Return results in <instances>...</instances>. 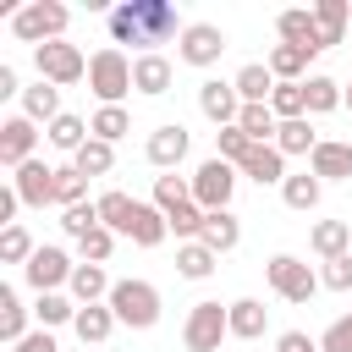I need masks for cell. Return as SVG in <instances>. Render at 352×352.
<instances>
[{
	"label": "cell",
	"instance_id": "44",
	"mask_svg": "<svg viewBox=\"0 0 352 352\" xmlns=\"http://www.w3.org/2000/svg\"><path fill=\"white\" fill-rule=\"evenodd\" d=\"M60 231H66L72 242H82L88 231H99V204L88 198V204H77V209H60Z\"/></svg>",
	"mask_w": 352,
	"mask_h": 352
},
{
	"label": "cell",
	"instance_id": "50",
	"mask_svg": "<svg viewBox=\"0 0 352 352\" xmlns=\"http://www.w3.org/2000/svg\"><path fill=\"white\" fill-rule=\"evenodd\" d=\"M11 352H60V346H55V336H50V330H28Z\"/></svg>",
	"mask_w": 352,
	"mask_h": 352
},
{
	"label": "cell",
	"instance_id": "2",
	"mask_svg": "<svg viewBox=\"0 0 352 352\" xmlns=\"http://www.w3.org/2000/svg\"><path fill=\"white\" fill-rule=\"evenodd\" d=\"M160 286L154 280H138V275H126V280H116L110 286V314L126 324V330H154L160 324Z\"/></svg>",
	"mask_w": 352,
	"mask_h": 352
},
{
	"label": "cell",
	"instance_id": "18",
	"mask_svg": "<svg viewBox=\"0 0 352 352\" xmlns=\"http://www.w3.org/2000/svg\"><path fill=\"white\" fill-rule=\"evenodd\" d=\"M170 77H176V66L165 55H132V88L138 94L160 99V94H170Z\"/></svg>",
	"mask_w": 352,
	"mask_h": 352
},
{
	"label": "cell",
	"instance_id": "35",
	"mask_svg": "<svg viewBox=\"0 0 352 352\" xmlns=\"http://www.w3.org/2000/svg\"><path fill=\"white\" fill-rule=\"evenodd\" d=\"M214 264H220V253L204 248V242H182V248H176V275H182V280H209Z\"/></svg>",
	"mask_w": 352,
	"mask_h": 352
},
{
	"label": "cell",
	"instance_id": "5",
	"mask_svg": "<svg viewBox=\"0 0 352 352\" xmlns=\"http://www.w3.org/2000/svg\"><path fill=\"white\" fill-rule=\"evenodd\" d=\"M231 336V302H192L187 308V324H182V346L187 352H220V341Z\"/></svg>",
	"mask_w": 352,
	"mask_h": 352
},
{
	"label": "cell",
	"instance_id": "26",
	"mask_svg": "<svg viewBox=\"0 0 352 352\" xmlns=\"http://www.w3.org/2000/svg\"><path fill=\"white\" fill-rule=\"evenodd\" d=\"M28 319H33V308H22L16 286H0V341L6 346H16L28 336Z\"/></svg>",
	"mask_w": 352,
	"mask_h": 352
},
{
	"label": "cell",
	"instance_id": "46",
	"mask_svg": "<svg viewBox=\"0 0 352 352\" xmlns=\"http://www.w3.org/2000/svg\"><path fill=\"white\" fill-rule=\"evenodd\" d=\"M77 253H82V264H110V253H116V231H110V226L88 231V236L77 242Z\"/></svg>",
	"mask_w": 352,
	"mask_h": 352
},
{
	"label": "cell",
	"instance_id": "10",
	"mask_svg": "<svg viewBox=\"0 0 352 352\" xmlns=\"http://www.w3.org/2000/svg\"><path fill=\"white\" fill-rule=\"evenodd\" d=\"M226 44H231V38H226V28H214V22H187V28H182V38H176V60L204 72V66H214V60L226 55Z\"/></svg>",
	"mask_w": 352,
	"mask_h": 352
},
{
	"label": "cell",
	"instance_id": "38",
	"mask_svg": "<svg viewBox=\"0 0 352 352\" xmlns=\"http://www.w3.org/2000/svg\"><path fill=\"white\" fill-rule=\"evenodd\" d=\"M33 319H38V330L72 324V319H77V302H72L66 292H44V297H33Z\"/></svg>",
	"mask_w": 352,
	"mask_h": 352
},
{
	"label": "cell",
	"instance_id": "25",
	"mask_svg": "<svg viewBox=\"0 0 352 352\" xmlns=\"http://www.w3.org/2000/svg\"><path fill=\"white\" fill-rule=\"evenodd\" d=\"M22 116H28V121H44V126H50L55 116H66V110H60V88L44 82V77H38L33 88H22Z\"/></svg>",
	"mask_w": 352,
	"mask_h": 352
},
{
	"label": "cell",
	"instance_id": "21",
	"mask_svg": "<svg viewBox=\"0 0 352 352\" xmlns=\"http://www.w3.org/2000/svg\"><path fill=\"white\" fill-rule=\"evenodd\" d=\"M116 324H121V319L110 314V302H88V308H77V319H72V330H77L82 346H104Z\"/></svg>",
	"mask_w": 352,
	"mask_h": 352
},
{
	"label": "cell",
	"instance_id": "51",
	"mask_svg": "<svg viewBox=\"0 0 352 352\" xmlns=\"http://www.w3.org/2000/svg\"><path fill=\"white\" fill-rule=\"evenodd\" d=\"M16 209H22L16 187H0V231H6V226H16Z\"/></svg>",
	"mask_w": 352,
	"mask_h": 352
},
{
	"label": "cell",
	"instance_id": "31",
	"mask_svg": "<svg viewBox=\"0 0 352 352\" xmlns=\"http://www.w3.org/2000/svg\"><path fill=\"white\" fill-rule=\"evenodd\" d=\"M319 143H324V138L314 132V121H308V116H297V121H280V132H275V148H280L286 160H292V154H314Z\"/></svg>",
	"mask_w": 352,
	"mask_h": 352
},
{
	"label": "cell",
	"instance_id": "24",
	"mask_svg": "<svg viewBox=\"0 0 352 352\" xmlns=\"http://www.w3.org/2000/svg\"><path fill=\"white\" fill-rule=\"evenodd\" d=\"M264 330H270V308L258 297H236L231 302V336L236 341H258Z\"/></svg>",
	"mask_w": 352,
	"mask_h": 352
},
{
	"label": "cell",
	"instance_id": "32",
	"mask_svg": "<svg viewBox=\"0 0 352 352\" xmlns=\"http://www.w3.org/2000/svg\"><path fill=\"white\" fill-rule=\"evenodd\" d=\"M319 192H324V182L314 176V170H292L286 182H280V198H286V209H319Z\"/></svg>",
	"mask_w": 352,
	"mask_h": 352
},
{
	"label": "cell",
	"instance_id": "28",
	"mask_svg": "<svg viewBox=\"0 0 352 352\" xmlns=\"http://www.w3.org/2000/svg\"><path fill=\"white\" fill-rule=\"evenodd\" d=\"M308 60H314L308 50H297V44H275L264 66L275 72V82H308Z\"/></svg>",
	"mask_w": 352,
	"mask_h": 352
},
{
	"label": "cell",
	"instance_id": "17",
	"mask_svg": "<svg viewBox=\"0 0 352 352\" xmlns=\"http://www.w3.org/2000/svg\"><path fill=\"white\" fill-rule=\"evenodd\" d=\"M275 33H280V44H297V50H308V55H319L324 50V38H319V22H314V11H280L275 16Z\"/></svg>",
	"mask_w": 352,
	"mask_h": 352
},
{
	"label": "cell",
	"instance_id": "53",
	"mask_svg": "<svg viewBox=\"0 0 352 352\" xmlns=\"http://www.w3.org/2000/svg\"><path fill=\"white\" fill-rule=\"evenodd\" d=\"M346 110H352V88H346Z\"/></svg>",
	"mask_w": 352,
	"mask_h": 352
},
{
	"label": "cell",
	"instance_id": "23",
	"mask_svg": "<svg viewBox=\"0 0 352 352\" xmlns=\"http://www.w3.org/2000/svg\"><path fill=\"white\" fill-rule=\"evenodd\" d=\"M308 248H314L319 258H341V253H352V226H346V220H314Z\"/></svg>",
	"mask_w": 352,
	"mask_h": 352
},
{
	"label": "cell",
	"instance_id": "33",
	"mask_svg": "<svg viewBox=\"0 0 352 352\" xmlns=\"http://www.w3.org/2000/svg\"><path fill=\"white\" fill-rule=\"evenodd\" d=\"M165 236H170V220H165L154 204H138V220H132L126 242H132V248H160Z\"/></svg>",
	"mask_w": 352,
	"mask_h": 352
},
{
	"label": "cell",
	"instance_id": "6",
	"mask_svg": "<svg viewBox=\"0 0 352 352\" xmlns=\"http://www.w3.org/2000/svg\"><path fill=\"white\" fill-rule=\"evenodd\" d=\"M264 280H270V292L280 297V302H314V292H319V270H308L297 253H275L270 264H264Z\"/></svg>",
	"mask_w": 352,
	"mask_h": 352
},
{
	"label": "cell",
	"instance_id": "3",
	"mask_svg": "<svg viewBox=\"0 0 352 352\" xmlns=\"http://www.w3.org/2000/svg\"><path fill=\"white\" fill-rule=\"evenodd\" d=\"M88 88H94L99 104H121L126 94H138V88H132V55L116 50V44L94 50V55H88Z\"/></svg>",
	"mask_w": 352,
	"mask_h": 352
},
{
	"label": "cell",
	"instance_id": "41",
	"mask_svg": "<svg viewBox=\"0 0 352 352\" xmlns=\"http://www.w3.org/2000/svg\"><path fill=\"white\" fill-rule=\"evenodd\" d=\"M55 204H60V209L88 204V176H82L77 165H55Z\"/></svg>",
	"mask_w": 352,
	"mask_h": 352
},
{
	"label": "cell",
	"instance_id": "47",
	"mask_svg": "<svg viewBox=\"0 0 352 352\" xmlns=\"http://www.w3.org/2000/svg\"><path fill=\"white\" fill-rule=\"evenodd\" d=\"M319 286H330V292H352V253H341V258H324V270H319Z\"/></svg>",
	"mask_w": 352,
	"mask_h": 352
},
{
	"label": "cell",
	"instance_id": "9",
	"mask_svg": "<svg viewBox=\"0 0 352 352\" xmlns=\"http://www.w3.org/2000/svg\"><path fill=\"white\" fill-rule=\"evenodd\" d=\"M72 270H77V258L66 253V248H55V242H44L28 264H22V280L44 297V292H60V286H72Z\"/></svg>",
	"mask_w": 352,
	"mask_h": 352
},
{
	"label": "cell",
	"instance_id": "42",
	"mask_svg": "<svg viewBox=\"0 0 352 352\" xmlns=\"http://www.w3.org/2000/svg\"><path fill=\"white\" fill-rule=\"evenodd\" d=\"M270 110H275V121H297V116H308V94H302V82H275Z\"/></svg>",
	"mask_w": 352,
	"mask_h": 352
},
{
	"label": "cell",
	"instance_id": "39",
	"mask_svg": "<svg viewBox=\"0 0 352 352\" xmlns=\"http://www.w3.org/2000/svg\"><path fill=\"white\" fill-rule=\"evenodd\" d=\"M236 126H242L253 143H275V132H280V121H275V110H270V104H242Z\"/></svg>",
	"mask_w": 352,
	"mask_h": 352
},
{
	"label": "cell",
	"instance_id": "37",
	"mask_svg": "<svg viewBox=\"0 0 352 352\" xmlns=\"http://www.w3.org/2000/svg\"><path fill=\"white\" fill-rule=\"evenodd\" d=\"M160 214H170V209H182V204H192V176H154V198H148Z\"/></svg>",
	"mask_w": 352,
	"mask_h": 352
},
{
	"label": "cell",
	"instance_id": "12",
	"mask_svg": "<svg viewBox=\"0 0 352 352\" xmlns=\"http://www.w3.org/2000/svg\"><path fill=\"white\" fill-rule=\"evenodd\" d=\"M187 148H192V132H187L182 121H165V126H154V132H148V148H143V154H148V165H154V170H165V176H170V170L187 160Z\"/></svg>",
	"mask_w": 352,
	"mask_h": 352
},
{
	"label": "cell",
	"instance_id": "15",
	"mask_svg": "<svg viewBox=\"0 0 352 352\" xmlns=\"http://www.w3.org/2000/svg\"><path fill=\"white\" fill-rule=\"evenodd\" d=\"M236 170H242L248 182H258V187H280V182L292 176V170H286V154H280L275 143H253V154H248Z\"/></svg>",
	"mask_w": 352,
	"mask_h": 352
},
{
	"label": "cell",
	"instance_id": "14",
	"mask_svg": "<svg viewBox=\"0 0 352 352\" xmlns=\"http://www.w3.org/2000/svg\"><path fill=\"white\" fill-rule=\"evenodd\" d=\"M198 110H204L214 126H236V116H242V94H236L231 82L209 77V82H198Z\"/></svg>",
	"mask_w": 352,
	"mask_h": 352
},
{
	"label": "cell",
	"instance_id": "30",
	"mask_svg": "<svg viewBox=\"0 0 352 352\" xmlns=\"http://www.w3.org/2000/svg\"><path fill=\"white\" fill-rule=\"evenodd\" d=\"M44 138H50V148H60V154H77V148H82L94 132H88V121H82V116H72V110H66V116H55V121L44 126Z\"/></svg>",
	"mask_w": 352,
	"mask_h": 352
},
{
	"label": "cell",
	"instance_id": "1",
	"mask_svg": "<svg viewBox=\"0 0 352 352\" xmlns=\"http://www.w3.org/2000/svg\"><path fill=\"white\" fill-rule=\"evenodd\" d=\"M182 38L170 0H121L110 6V44H138V55H160V44Z\"/></svg>",
	"mask_w": 352,
	"mask_h": 352
},
{
	"label": "cell",
	"instance_id": "22",
	"mask_svg": "<svg viewBox=\"0 0 352 352\" xmlns=\"http://www.w3.org/2000/svg\"><path fill=\"white\" fill-rule=\"evenodd\" d=\"M231 88L242 94V104H270V94H275V72H270L264 60H248V66L231 77Z\"/></svg>",
	"mask_w": 352,
	"mask_h": 352
},
{
	"label": "cell",
	"instance_id": "48",
	"mask_svg": "<svg viewBox=\"0 0 352 352\" xmlns=\"http://www.w3.org/2000/svg\"><path fill=\"white\" fill-rule=\"evenodd\" d=\"M319 346H324V352H352V314L330 319V330L319 336Z\"/></svg>",
	"mask_w": 352,
	"mask_h": 352
},
{
	"label": "cell",
	"instance_id": "27",
	"mask_svg": "<svg viewBox=\"0 0 352 352\" xmlns=\"http://www.w3.org/2000/svg\"><path fill=\"white\" fill-rule=\"evenodd\" d=\"M314 22H319V38H324V50H330V44L346 38V28H352V6H346V0H319V6H314Z\"/></svg>",
	"mask_w": 352,
	"mask_h": 352
},
{
	"label": "cell",
	"instance_id": "52",
	"mask_svg": "<svg viewBox=\"0 0 352 352\" xmlns=\"http://www.w3.org/2000/svg\"><path fill=\"white\" fill-rule=\"evenodd\" d=\"M11 94H22V82H16V66L0 60V99H11Z\"/></svg>",
	"mask_w": 352,
	"mask_h": 352
},
{
	"label": "cell",
	"instance_id": "20",
	"mask_svg": "<svg viewBox=\"0 0 352 352\" xmlns=\"http://www.w3.org/2000/svg\"><path fill=\"white\" fill-rule=\"evenodd\" d=\"M94 204H99V226H110L116 236H126V231H132V220H138V204H143V198H132V192L110 187V192H99Z\"/></svg>",
	"mask_w": 352,
	"mask_h": 352
},
{
	"label": "cell",
	"instance_id": "16",
	"mask_svg": "<svg viewBox=\"0 0 352 352\" xmlns=\"http://www.w3.org/2000/svg\"><path fill=\"white\" fill-rule=\"evenodd\" d=\"M308 170H314L319 182H352V143L324 138V143L308 154Z\"/></svg>",
	"mask_w": 352,
	"mask_h": 352
},
{
	"label": "cell",
	"instance_id": "29",
	"mask_svg": "<svg viewBox=\"0 0 352 352\" xmlns=\"http://www.w3.org/2000/svg\"><path fill=\"white\" fill-rule=\"evenodd\" d=\"M302 94H308V116H330V110L346 104V88H341L336 77H324V72H314V77L302 82Z\"/></svg>",
	"mask_w": 352,
	"mask_h": 352
},
{
	"label": "cell",
	"instance_id": "49",
	"mask_svg": "<svg viewBox=\"0 0 352 352\" xmlns=\"http://www.w3.org/2000/svg\"><path fill=\"white\" fill-rule=\"evenodd\" d=\"M275 352H324V346H319L308 330H280V336H275Z\"/></svg>",
	"mask_w": 352,
	"mask_h": 352
},
{
	"label": "cell",
	"instance_id": "4",
	"mask_svg": "<svg viewBox=\"0 0 352 352\" xmlns=\"http://www.w3.org/2000/svg\"><path fill=\"white\" fill-rule=\"evenodd\" d=\"M66 22H72V11H66L60 0H28V6L11 11V33H16L22 44H33V50L55 44V38L66 33Z\"/></svg>",
	"mask_w": 352,
	"mask_h": 352
},
{
	"label": "cell",
	"instance_id": "8",
	"mask_svg": "<svg viewBox=\"0 0 352 352\" xmlns=\"http://www.w3.org/2000/svg\"><path fill=\"white\" fill-rule=\"evenodd\" d=\"M33 66H38V77H44V82H55V88H72V82H82V77H88V55H82L77 44H66V38H55V44H44V50H33Z\"/></svg>",
	"mask_w": 352,
	"mask_h": 352
},
{
	"label": "cell",
	"instance_id": "43",
	"mask_svg": "<svg viewBox=\"0 0 352 352\" xmlns=\"http://www.w3.org/2000/svg\"><path fill=\"white\" fill-rule=\"evenodd\" d=\"M33 253H38V242L28 236V226H22V220L0 231V264H28Z\"/></svg>",
	"mask_w": 352,
	"mask_h": 352
},
{
	"label": "cell",
	"instance_id": "40",
	"mask_svg": "<svg viewBox=\"0 0 352 352\" xmlns=\"http://www.w3.org/2000/svg\"><path fill=\"white\" fill-rule=\"evenodd\" d=\"M72 165H77L82 176H110V170H116V148H110V143H99V138H88V143L72 154Z\"/></svg>",
	"mask_w": 352,
	"mask_h": 352
},
{
	"label": "cell",
	"instance_id": "45",
	"mask_svg": "<svg viewBox=\"0 0 352 352\" xmlns=\"http://www.w3.org/2000/svg\"><path fill=\"white\" fill-rule=\"evenodd\" d=\"M214 154L231 160V165H242V160L253 154V138H248L242 126H220V132H214Z\"/></svg>",
	"mask_w": 352,
	"mask_h": 352
},
{
	"label": "cell",
	"instance_id": "11",
	"mask_svg": "<svg viewBox=\"0 0 352 352\" xmlns=\"http://www.w3.org/2000/svg\"><path fill=\"white\" fill-rule=\"evenodd\" d=\"M33 148H38V121L6 116V121H0V165H6V170H22L28 160H38Z\"/></svg>",
	"mask_w": 352,
	"mask_h": 352
},
{
	"label": "cell",
	"instance_id": "7",
	"mask_svg": "<svg viewBox=\"0 0 352 352\" xmlns=\"http://www.w3.org/2000/svg\"><path fill=\"white\" fill-rule=\"evenodd\" d=\"M236 165L231 160H220V154H209L198 170H192V204L204 209V214H214V209H231V192H236Z\"/></svg>",
	"mask_w": 352,
	"mask_h": 352
},
{
	"label": "cell",
	"instance_id": "13",
	"mask_svg": "<svg viewBox=\"0 0 352 352\" xmlns=\"http://www.w3.org/2000/svg\"><path fill=\"white\" fill-rule=\"evenodd\" d=\"M11 187H16L22 209H44V204H55V165L28 160L22 170H11Z\"/></svg>",
	"mask_w": 352,
	"mask_h": 352
},
{
	"label": "cell",
	"instance_id": "36",
	"mask_svg": "<svg viewBox=\"0 0 352 352\" xmlns=\"http://www.w3.org/2000/svg\"><path fill=\"white\" fill-rule=\"evenodd\" d=\"M88 132H94L99 143H110V148H116V143L132 132V116H126V104H99V110H94V121H88Z\"/></svg>",
	"mask_w": 352,
	"mask_h": 352
},
{
	"label": "cell",
	"instance_id": "19",
	"mask_svg": "<svg viewBox=\"0 0 352 352\" xmlns=\"http://www.w3.org/2000/svg\"><path fill=\"white\" fill-rule=\"evenodd\" d=\"M110 286H116V280L104 275V264H82V258H77V270H72V286H66V292H72V302H77V308H88V302H110Z\"/></svg>",
	"mask_w": 352,
	"mask_h": 352
},
{
	"label": "cell",
	"instance_id": "34",
	"mask_svg": "<svg viewBox=\"0 0 352 352\" xmlns=\"http://www.w3.org/2000/svg\"><path fill=\"white\" fill-rule=\"evenodd\" d=\"M204 248H214V253H231L236 242H242V220L231 214V209H214L209 220H204V236H198Z\"/></svg>",
	"mask_w": 352,
	"mask_h": 352
}]
</instances>
